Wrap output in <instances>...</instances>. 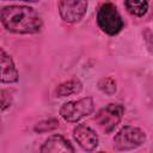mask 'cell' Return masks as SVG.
Returning a JSON list of instances; mask_svg holds the SVG:
<instances>
[{"label": "cell", "instance_id": "cell-7", "mask_svg": "<svg viewBox=\"0 0 153 153\" xmlns=\"http://www.w3.org/2000/svg\"><path fill=\"white\" fill-rule=\"evenodd\" d=\"M73 137L84 151L91 152L98 146V135L86 124L76 126L73 130Z\"/></svg>", "mask_w": 153, "mask_h": 153}, {"label": "cell", "instance_id": "cell-5", "mask_svg": "<svg viewBox=\"0 0 153 153\" xmlns=\"http://www.w3.org/2000/svg\"><path fill=\"white\" fill-rule=\"evenodd\" d=\"M124 114V108L121 104L111 103L102 108L96 115V122L104 133H111L121 122Z\"/></svg>", "mask_w": 153, "mask_h": 153}, {"label": "cell", "instance_id": "cell-6", "mask_svg": "<svg viewBox=\"0 0 153 153\" xmlns=\"http://www.w3.org/2000/svg\"><path fill=\"white\" fill-rule=\"evenodd\" d=\"M59 12L61 18L67 23H76L79 22L87 11L86 1H59Z\"/></svg>", "mask_w": 153, "mask_h": 153}, {"label": "cell", "instance_id": "cell-9", "mask_svg": "<svg viewBox=\"0 0 153 153\" xmlns=\"http://www.w3.org/2000/svg\"><path fill=\"white\" fill-rule=\"evenodd\" d=\"M0 63H1V82H16L19 78L18 71L10 55L4 49L0 50Z\"/></svg>", "mask_w": 153, "mask_h": 153}, {"label": "cell", "instance_id": "cell-10", "mask_svg": "<svg viewBox=\"0 0 153 153\" xmlns=\"http://www.w3.org/2000/svg\"><path fill=\"white\" fill-rule=\"evenodd\" d=\"M81 88H82V84L80 82V80L71 79V80H67V81L60 84L56 87L55 93L57 97H66V96L79 93L81 91Z\"/></svg>", "mask_w": 153, "mask_h": 153}, {"label": "cell", "instance_id": "cell-4", "mask_svg": "<svg viewBox=\"0 0 153 153\" xmlns=\"http://www.w3.org/2000/svg\"><path fill=\"white\" fill-rule=\"evenodd\" d=\"M146 141L143 130L133 126L122 127L114 137V147L117 151H130L140 147Z\"/></svg>", "mask_w": 153, "mask_h": 153}, {"label": "cell", "instance_id": "cell-2", "mask_svg": "<svg viewBox=\"0 0 153 153\" xmlns=\"http://www.w3.org/2000/svg\"><path fill=\"white\" fill-rule=\"evenodd\" d=\"M97 23L99 29L106 35L115 36L123 27V19L116 6L111 2L103 4L97 13Z\"/></svg>", "mask_w": 153, "mask_h": 153}, {"label": "cell", "instance_id": "cell-12", "mask_svg": "<svg viewBox=\"0 0 153 153\" xmlns=\"http://www.w3.org/2000/svg\"><path fill=\"white\" fill-rule=\"evenodd\" d=\"M59 127V121L55 120V118H49V120H44V121H41L38 122L33 130L36 133H47V131H51L54 129H56Z\"/></svg>", "mask_w": 153, "mask_h": 153}, {"label": "cell", "instance_id": "cell-1", "mask_svg": "<svg viewBox=\"0 0 153 153\" xmlns=\"http://www.w3.org/2000/svg\"><path fill=\"white\" fill-rule=\"evenodd\" d=\"M0 19L4 27L13 33H36L43 24L41 16L32 7L24 5L2 7Z\"/></svg>", "mask_w": 153, "mask_h": 153}, {"label": "cell", "instance_id": "cell-13", "mask_svg": "<svg viewBox=\"0 0 153 153\" xmlns=\"http://www.w3.org/2000/svg\"><path fill=\"white\" fill-rule=\"evenodd\" d=\"M98 87L105 94H114L116 92V81L112 78H103L98 82Z\"/></svg>", "mask_w": 153, "mask_h": 153}, {"label": "cell", "instance_id": "cell-3", "mask_svg": "<svg viewBox=\"0 0 153 153\" xmlns=\"http://www.w3.org/2000/svg\"><path fill=\"white\" fill-rule=\"evenodd\" d=\"M94 109V103L91 97H84L78 100H72L65 103L60 108L61 117L71 123H75L81 118L92 114Z\"/></svg>", "mask_w": 153, "mask_h": 153}, {"label": "cell", "instance_id": "cell-14", "mask_svg": "<svg viewBox=\"0 0 153 153\" xmlns=\"http://www.w3.org/2000/svg\"><path fill=\"white\" fill-rule=\"evenodd\" d=\"M97 153H105V152H97Z\"/></svg>", "mask_w": 153, "mask_h": 153}, {"label": "cell", "instance_id": "cell-8", "mask_svg": "<svg viewBox=\"0 0 153 153\" xmlns=\"http://www.w3.org/2000/svg\"><path fill=\"white\" fill-rule=\"evenodd\" d=\"M41 153H74L72 143L62 135L55 134L49 136L39 148Z\"/></svg>", "mask_w": 153, "mask_h": 153}, {"label": "cell", "instance_id": "cell-11", "mask_svg": "<svg viewBox=\"0 0 153 153\" xmlns=\"http://www.w3.org/2000/svg\"><path fill=\"white\" fill-rule=\"evenodd\" d=\"M124 6L130 14L136 16V17L145 16L148 10V2L145 0H142V1H134V0L124 1Z\"/></svg>", "mask_w": 153, "mask_h": 153}]
</instances>
